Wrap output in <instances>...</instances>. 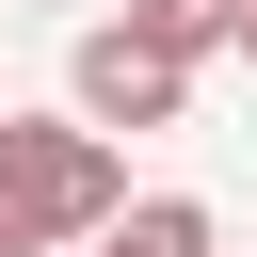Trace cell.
<instances>
[{"label": "cell", "mask_w": 257, "mask_h": 257, "mask_svg": "<svg viewBox=\"0 0 257 257\" xmlns=\"http://www.w3.org/2000/svg\"><path fill=\"white\" fill-rule=\"evenodd\" d=\"M112 209H128L112 128H80V112H0V257H64V241H96Z\"/></svg>", "instance_id": "obj_1"}, {"label": "cell", "mask_w": 257, "mask_h": 257, "mask_svg": "<svg viewBox=\"0 0 257 257\" xmlns=\"http://www.w3.org/2000/svg\"><path fill=\"white\" fill-rule=\"evenodd\" d=\"M193 64H161L145 32H80V128H177Z\"/></svg>", "instance_id": "obj_2"}, {"label": "cell", "mask_w": 257, "mask_h": 257, "mask_svg": "<svg viewBox=\"0 0 257 257\" xmlns=\"http://www.w3.org/2000/svg\"><path fill=\"white\" fill-rule=\"evenodd\" d=\"M112 32H145L161 64H209V48H241V0H128Z\"/></svg>", "instance_id": "obj_3"}, {"label": "cell", "mask_w": 257, "mask_h": 257, "mask_svg": "<svg viewBox=\"0 0 257 257\" xmlns=\"http://www.w3.org/2000/svg\"><path fill=\"white\" fill-rule=\"evenodd\" d=\"M96 257H209V209H193V193H145V209L96 225Z\"/></svg>", "instance_id": "obj_4"}, {"label": "cell", "mask_w": 257, "mask_h": 257, "mask_svg": "<svg viewBox=\"0 0 257 257\" xmlns=\"http://www.w3.org/2000/svg\"><path fill=\"white\" fill-rule=\"evenodd\" d=\"M241 64H257V0H241Z\"/></svg>", "instance_id": "obj_5"}]
</instances>
